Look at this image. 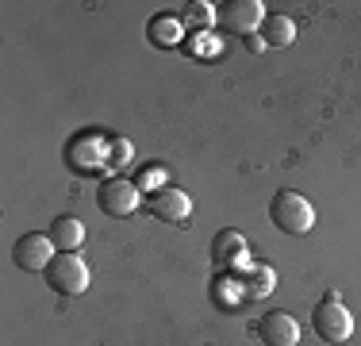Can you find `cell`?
I'll return each mask as SVG.
<instances>
[{"label":"cell","instance_id":"cell-7","mask_svg":"<svg viewBox=\"0 0 361 346\" xmlns=\"http://www.w3.org/2000/svg\"><path fill=\"white\" fill-rule=\"evenodd\" d=\"M146 208H150L154 220L161 223H173V227H180V223L192 215V201H188V193H180V189H158V193H150V201H146Z\"/></svg>","mask_w":361,"mask_h":346},{"label":"cell","instance_id":"cell-10","mask_svg":"<svg viewBox=\"0 0 361 346\" xmlns=\"http://www.w3.org/2000/svg\"><path fill=\"white\" fill-rule=\"evenodd\" d=\"M243 254H246V239L238 235L235 227L219 231V235L212 239V262L216 266H235V262H243Z\"/></svg>","mask_w":361,"mask_h":346},{"label":"cell","instance_id":"cell-9","mask_svg":"<svg viewBox=\"0 0 361 346\" xmlns=\"http://www.w3.org/2000/svg\"><path fill=\"white\" fill-rule=\"evenodd\" d=\"M50 242H54L58 254H73L85 242V223L77 220V215H58V220L50 223Z\"/></svg>","mask_w":361,"mask_h":346},{"label":"cell","instance_id":"cell-5","mask_svg":"<svg viewBox=\"0 0 361 346\" xmlns=\"http://www.w3.org/2000/svg\"><path fill=\"white\" fill-rule=\"evenodd\" d=\"M97 204L104 215H111V220H123V215H131L135 208H139V189L123 177H108L97 193Z\"/></svg>","mask_w":361,"mask_h":346},{"label":"cell","instance_id":"cell-8","mask_svg":"<svg viewBox=\"0 0 361 346\" xmlns=\"http://www.w3.org/2000/svg\"><path fill=\"white\" fill-rule=\"evenodd\" d=\"M257 339L265 346H296L300 342V323L288 311H265L257 319Z\"/></svg>","mask_w":361,"mask_h":346},{"label":"cell","instance_id":"cell-14","mask_svg":"<svg viewBox=\"0 0 361 346\" xmlns=\"http://www.w3.org/2000/svg\"><path fill=\"white\" fill-rule=\"evenodd\" d=\"M188 23L208 28V23H212V4H188Z\"/></svg>","mask_w":361,"mask_h":346},{"label":"cell","instance_id":"cell-4","mask_svg":"<svg viewBox=\"0 0 361 346\" xmlns=\"http://www.w3.org/2000/svg\"><path fill=\"white\" fill-rule=\"evenodd\" d=\"M265 23V8L262 0H231V4L219 8V28L227 35H250Z\"/></svg>","mask_w":361,"mask_h":346},{"label":"cell","instance_id":"cell-2","mask_svg":"<svg viewBox=\"0 0 361 346\" xmlns=\"http://www.w3.org/2000/svg\"><path fill=\"white\" fill-rule=\"evenodd\" d=\"M312 327H315V335H319L323 342L338 346V342H346L350 335H354V316H350L346 304L338 300V292H326L312 311Z\"/></svg>","mask_w":361,"mask_h":346},{"label":"cell","instance_id":"cell-1","mask_svg":"<svg viewBox=\"0 0 361 346\" xmlns=\"http://www.w3.org/2000/svg\"><path fill=\"white\" fill-rule=\"evenodd\" d=\"M269 220L281 235H307L315 227V208L296 193V189H281L269 201Z\"/></svg>","mask_w":361,"mask_h":346},{"label":"cell","instance_id":"cell-15","mask_svg":"<svg viewBox=\"0 0 361 346\" xmlns=\"http://www.w3.org/2000/svg\"><path fill=\"white\" fill-rule=\"evenodd\" d=\"M127 158H131V143L119 138V143L111 146V166H127Z\"/></svg>","mask_w":361,"mask_h":346},{"label":"cell","instance_id":"cell-16","mask_svg":"<svg viewBox=\"0 0 361 346\" xmlns=\"http://www.w3.org/2000/svg\"><path fill=\"white\" fill-rule=\"evenodd\" d=\"M246 47H250L254 54H262V50H265V39H262V35H250V39H246Z\"/></svg>","mask_w":361,"mask_h":346},{"label":"cell","instance_id":"cell-6","mask_svg":"<svg viewBox=\"0 0 361 346\" xmlns=\"http://www.w3.org/2000/svg\"><path fill=\"white\" fill-rule=\"evenodd\" d=\"M50 258H54V242H50V235H23L12 246V262L20 266L23 273H47Z\"/></svg>","mask_w":361,"mask_h":346},{"label":"cell","instance_id":"cell-13","mask_svg":"<svg viewBox=\"0 0 361 346\" xmlns=\"http://www.w3.org/2000/svg\"><path fill=\"white\" fill-rule=\"evenodd\" d=\"M273 281H277V277H273V270H254L250 273V297H262V292H273Z\"/></svg>","mask_w":361,"mask_h":346},{"label":"cell","instance_id":"cell-12","mask_svg":"<svg viewBox=\"0 0 361 346\" xmlns=\"http://www.w3.org/2000/svg\"><path fill=\"white\" fill-rule=\"evenodd\" d=\"M262 39H265V47H288V42L296 39V23H292L288 16L273 12V16H265V23H262Z\"/></svg>","mask_w":361,"mask_h":346},{"label":"cell","instance_id":"cell-3","mask_svg":"<svg viewBox=\"0 0 361 346\" xmlns=\"http://www.w3.org/2000/svg\"><path fill=\"white\" fill-rule=\"evenodd\" d=\"M47 285L62 297H77L89 289V266L81 254H54L47 266Z\"/></svg>","mask_w":361,"mask_h":346},{"label":"cell","instance_id":"cell-11","mask_svg":"<svg viewBox=\"0 0 361 346\" xmlns=\"http://www.w3.org/2000/svg\"><path fill=\"white\" fill-rule=\"evenodd\" d=\"M146 35H150L154 47L161 50H173L180 39H185V20H177V16H154L150 28H146Z\"/></svg>","mask_w":361,"mask_h":346}]
</instances>
